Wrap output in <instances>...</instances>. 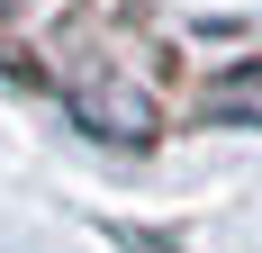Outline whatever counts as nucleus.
Listing matches in <instances>:
<instances>
[{"label": "nucleus", "mask_w": 262, "mask_h": 253, "mask_svg": "<svg viewBox=\"0 0 262 253\" xmlns=\"http://www.w3.org/2000/svg\"><path fill=\"white\" fill-rule=\"evenodd\" d=\"M208 109H217V118H262V73H235Z\"/></svg>", "instance_id": "obj_1"}]
</instances>
